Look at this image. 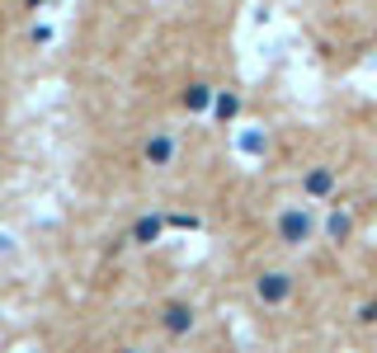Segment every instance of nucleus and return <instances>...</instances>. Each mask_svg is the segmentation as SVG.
Masks as SVG:
<instances>
[{"label": "nucleus", "instance_id": "f03ea898", "mask_svg": "<svg viewBox=\"0 0 377 353\" xmlns=\"http://www.w3.org/2000/svg\"><path fill=\"white\" fill-rule=\"evenodd\" d=\"M255 292H260V302H264V307H283V302L293 297V278L283 274V269H269V274H260Z\"/></svg>", "mask_w": 377, "mask_h": 353}, {"label": "nucleus", "instance_id": "f257e3e1", "mask_svg": "<svg viewBox=\"0 0 377 353\" xmlns=\"http://www.w3.org/2000/svg\"><path fill=\"white\" fill-rule=\"evenodd\" d=\"M274 231H279V240H283L288 250L307 245V240H312V231H316L312 207H283V212L274 217Z\"/></svg>", "mask_w": 377, "mask_h": 353}, {"label": "nucleus", "instance_id": "423d86ee", "mask_svg": "<svg viewBox=\"0 0 377 353\" xmlns=\"http://www.w3.org/2000/svg\"><path fill=\"white\" fill-rule=\"evenodd\" d=\"M184 108H188V113H207V108H212V85H203V80L188 85V90H184Z\"/></svg>", "mask_w": 377, "mask_h": 353}, {"label": "nucleus", "instance_id": "1a4fd4ad", "mask_svg": "<svg viewBox=\"0 0 377 353\" xmlns=\"http://www.w3.org/2000/svg\"><path fill=\"white\" fill-rule=\"evenodd\" d=\"M236 108H241V99H236V94H222L217 99V118H231Z\"/></svg>", "mask_w": 377, "mask_h": 353}, {"label": "nucleus", "instance_id": "20e7f679", "mask_svg": "<svg viewBox=\"0 0 377 353\" xmlns=\"http://www.w3.org/2000/svg\"><path fill=\"white\" fill-rule=\"evenodd\" d=\"M160 231H165V217H160V212H146L137 226H132V236H127V240H132V245H156Z\"/></svg>", "mask_w": 377, "mask_h": 353}, {"label": "nucleus", "instance_id": "0eeeda50", "mask_svg": "<svg viewBox=\"0 0 377 353\" xmlns=\"http://www.w3.org/2000/svg\"><path fill=\"white\" fill-rule=\"evenodd\" d=\"M330 240H335V245H345V240H349V231H354V217H349L345 212V207H335V212H330Z\"/></svg>", "mask_w": 377, "mask_h": 353}, {"label": "nucleus", "instance_id": "9d476101", "mask_svg": "<svg viewBox=\"0 0 377 353\" xmlns=\"http://www.w3.org/2000/svg\"><path fill=\"white\" fill-rule=\"evenodd\" d=\"M363 321H377V302H368V307H363Z\"/></svg>", "mask_w": 377, "mask_h": 353}, {"label": "nucleus", "instance_id": "6e6552de", "mask_svg": "<svg viewBox=\"0 0 377 353\" xmlns=\"http://www.w3.org/2000/svg\"><path fill=\"white\" fill-rule=\"evenodd\" d=\"M330 184H335V174H330V169H312V174H307V193H312V198H326Z\"/></svg>", "mask_w": 377, "mask_h": 353}, {"label": "nucleus", "instance_id": "39448f33", "mask_svg": "<svg viewBox=\"0 0 377 353\" xmlns=\"http://www.w3.org/2000/svg\"><path fill=\"white\" fill-rule=\"evenodd\" d=\"M174 160V137L170 132H156V137L146 141V165H170Z\"/></svg>", "mask_w": 377, "mask_h": 353}, {"label": "nucleus", "instance_id": "7ed1b4c3", "mask_svg": "<svg viewBox=\"0 0 377 353\" xmlns=\"http://www.w3.org/2000/svg\"><path fill=\"white\" fill-rule=\"evenodd\" d=\"M160 325H165L170 335H188V330H193V307H188V302H170V307L160 311Z\"/></svg>", "mask_w": 377, "mask_h": 353}]
</instances>
